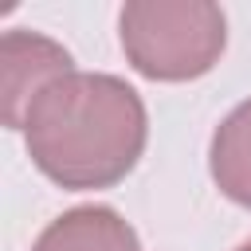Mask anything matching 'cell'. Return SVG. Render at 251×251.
Returning <instances> with one entry per match:
<instances>
[{
	"label": "cell",
	"mask_w": 251,
	"mask_h": 251,
	"mask_svg": "<svg viewBox=\"0 0 251 251\" xmlns=\"http://www.w3.org/2000/svg\"><path fill=\"white\" fill-rule=\"evenodd\" d=\"M149 118L141 94L102 71L55 78L24 118L31 165L59 188H114L145 153Z\"/></svg>",
	"instance_id": "cell-1"
},
{
	"label": "cell",
	"mask_w": 251,
	"mask_h": 251,
	"mask_svg": "<svg viewBox=\"0 0 251 251\" xmlns=\"http://www.w3.org/2000/svg\"><path fill=\"white\" fill-rule=\"evenodd\" d=\"M126 63L153 82L208 75L227 47V16L212 0H129L118 12Z\"/></svg>",
	"instance_id": "cell-2"
},
{
	"label": "cell",
	"mask_w": 251,
	"mask_h": 251,
	"mask_svg": "<svg viewBox=\"0 0 251 251\" xmlns=\"http://www.w3.org/2000/svg\"><path fill=\"white\" fill-rule=\"evenodd\" d=\"M75 71V59L51 35L12 27L0 39V75H4V126L24 129L31 102L63 75Z\"/></svg>",
	"instance_id": "cell-3"
},
{
	"label": "cell",
	"mask_w": 251,
	"mask_h": 251,
	"mask_svg": "<svg viewBox=\"0 0 251 251\" xmlns=\"http://www.w3.org/2000/svg\"><path fill=\"white\" fill-rule=\"evenodd\" d=\"M31 251H141L137 231L106 204H78L55 216Z\"/></svg>",
	"instance_id": "cell-4"
},
{
	"label": "cell",
	"mask_w": 251,
	"mask_h": 251,
	"mask_svg": "<svg viewBox=\"0 0 251 251\" xmlns=\"http://www.w3.org/2000/svg\"><path fill=\"white\" fill-rule=\"evenodd\" d=\"M208 169L216 188L239 204L251 208V98L239 102L212 133L208 145Z\"/></svg>",
	"instance_id": "cell-5"
},
{
	"label": "cell",
	"mask_w": 251,
	"mask_h": 251,
	"mask_svg": "<svg viewBox=\"0 0 251 251\" xmlns=\"http://www.w3.org/2000/svg\"><path fill=\"white\" fill-rule=\"evenodd\" d=\"M235 251H251V239H247V243H239V247H235Z\"/></svg>",
	"instance_id": "cell-6"
}]
</instances>
